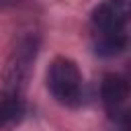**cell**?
Listing matches in <instances>:
<instances>
[{"mask_svg": "<svg viewBox=\"0 0 131 131\" xmlns=\"http://www.w3.org/2000/svg\"><path fill=\"white\" fill-rule=\"evenodd\" d=\"M25 115V96L0 92V129H10Z\"/></svg>", "mask_w": 131, "mask_h": 131, "instance_id": "obj_4", "label": "cell"}, {"mask_svg": "<svg viewBox=\"0 0 131 131\" xmlns=\"http://www.w3.org/2000/svg\"><path fill=\"white\" fill-rule=\"evenodd\" d=\"M18 0H0V10H6V8H10V6H14Z\"/></svg>", "mask_w": 131, "mask_h": 131, "instance_id": "obj_6", "label": "cell"}, {"mask_svg": "<svg viewBox=\"0 0 131 131\" xmlns=\"http://www.w3.org/2000/svg\"><path fill=\"white\" fill-rule=\"evenodd\" d=\"M45 84L53 100L61 106L76 108L84 102V76L78 63L66 55H57L49 63Z\"/></svg>", "mask_w": 131, "mask_h": 131, "instance_id": "obj_1", "label": "cell"}, {"mask_svg": "<svg viewBox=\"0 0 131 131\" xmlns=\"http://www.w3.org/2000/svg\"><path fill=\"white\" fill-rule=\"evenodd\" d=\"M100 98L108 119L121 129L131 131V84L119 74H106L100 84Z\"/></svg>", "mask_w": 131, "mask_h": 131, "instance_id": "obj_2", "label": "cell"}, {"mask_svg": "<svg viewBox=\"0 0 131 131\" xmlns=\"http://www.w3.org/2000/svg\"><path fill=\"white\" fill-rule=\"evenodd\" d=\"M127 41H129L127 33L125 35H96L92 37V49L100 57H113V55H119L127 47Z\"/></svg>", "mask_w": 131, "mask_h": 131, "instance_id": "obj_5", "label": "cell"}, {"mask_svg": "<svg viewBox=\"0 0 131 131\" xmlns=\"http://www.w3.org/2000/svg\"><path fill=\"white\" fill-rule=\"evenodd\" d=\"M131 23V0H102L90 12V37L125 35Z\"/></svg>", "mask_w": 131, "mask_h": 131, "instance_id": "obj_3", "label": "cell"}]
</instances>
